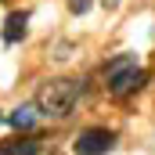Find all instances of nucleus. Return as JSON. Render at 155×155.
Here are the masks:
<instances>
[{
    "label": "nucleus",
    "mask_w": 155,
    "mask_h": 155,
    "mask_svg": "<svg viewBox=\"0 0 155 155\" xmlns=\"http://www.w3.org/2000/svg\"><path fill=\"white\" fill-rule=\"evenodd\" d=\"M36 116H40V108H36V105H18V108L7 116V123H11L15 130H29V126L36 123Z\"/></svg>",
    "instance_id": "39448f33"
},
{
    "label": "nucleus",
    "mask_w": 155,
    "mask_h": 155,
    "mask_svg": "<svg viewBox=\"0 0 155 155\" xmlns=\"http://www.w3.org/2000/svg\"><path fill=\"white\" fill-rule=\"evenodd\" d=\"M69 11L72 15H87L90 11V0H69Z\"/></svg>",
    "instance_id": "0eeeda50"
},
{
    "label": "nucleus",
    "mask_w": 155,
    "mask_h": 155,
    "mask_svg": "<svg viewBox=\"0 0 155 155\" xmlns=\"http://www.w3.org/2000/svg\"><path fill=\"white\" fill-rule=\"evenodd\" d=\"M0 123H4V116H0Z\"/></svg>",
    "instance_id": "1a4fd4ad"
},
{
    "label": "nucleus",
    "mask_w": 155,
    "mask_h": 155,
    "mask_svg": "<svg viewBox=\"0 0 155 155\" xmlns=\"http://www.w3.org/2000/svg\"><path fill=\"white\" fill-rule=\"evenodd\" d=\"M40 144L36 141H4L0 144V155H36Z\"/></svg>",
    "instance_id": "423d86ee"
},
{
    "label": "nucleus",
    "mask_w": 155,
    "mask_h": 155,
    "mask_svg": "<svg viewBox=\"0 0 155 155\" xmlns=\"http://www.w3.org/2000/svg\"><path fill=\"white\" fill-rule=\"evenodd\" d=\"M144 83H148V72L137 65L134 54H116V58L105 65V87H108L112 97H126V94L141 90Z\"/></svg>",
    "instance_id": "f03ea898"
},
{
    "label": "nucleus",
    "mask_w": 155,
    "mask_h": 155,
    "mask_svg": "<svg viewBox=\"0 0 155 155\" xmlns=\"http://www.w3.org/2000/svg\"><path fill=\"white\" fill-rule=\"evenodd\" d=\"M101 4H105V7H116V4H119V0H101Z\"/></svg>",
    "instance_id": "6e6552de"
},
{
    "label": "nucleus",
    "mask_w": 155,
    "mask_h": 155,
    "mask_svg": "<svg viewBox=\"0 0 155 155\" xmlns=\"http://www.w3.org/2000/svg\"><path fill=\"white\" fill-rule=\"evenodd\" d=\"M25 25H29V11H11L4 18V43H18L25 36Z\"/></svg>",
    "instance_id": "20e7f679"
},
{
    "label": "nucleus",
    "mask_w": 155,
    "mask_h": 155,
    "mask_svg": "<svg viewBox=\"0 0 155 155\" xmlns=\"http://www.w3.org/2000/svg\"><path fill=\"white\" fill-rule=\"evenodd\" d=\"M79 94H83L79 79H47L36 90V108L47 119H69L76 101H79Z\"/></svg>",
    "instance_id": "f257e3e1"
},
{
    "label": "nucleus",
    "mask_w": 155,
    "mask_h": 155,
    "mask_svg": "<svg viewBox=\"0 0 155 155\" xmlns=\"http://www.w3.org/2000/svg\"><path fill=\"white\" fill-rule=\"evenodd\" d=\"M112 148H116V130H108V126H87V130H79L76 144H72L76 155H105Z\"/></svg>",
    "instance_id": "7ed1b4c3"
}]
</instances>
